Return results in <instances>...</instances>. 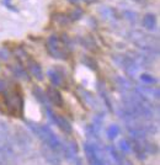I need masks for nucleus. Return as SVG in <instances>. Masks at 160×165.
<instances>
[{
  "instance_id": "nucleus-1",
  "label": "nucleus",
  "mask_w": 160,
  "mask_h": 165,
  "mask_svg": "<svg viewBox=\"0 0 160 165\" xmlns=\"http://www.w3.org/2000/svg\"><path fill=\"white\" fill-rule=\"evenodd\" d=\"M26 123L28 126V128L43 142V144H46V147H48L49 149L54 150L56 153H62L63 143L60 142L59 138L56 136V133L48 126L35 123L32 121H27Z\"/></svg>"
},
{
  "instance_id": "nucleus-2",
  "label": "nucleus",
  "mask_w": 160,
  "mask_h": 165,
  "mask_svg": "<svg viewBox=\"0 0 160 165\" xmlns=\"http://www.w3.org/2000/svg\"><path fill=\"white\" fill-rule=\"evenodd\" d=\"M131 40L134 44H137L139 48H142L147 54L153 57L154 54L158 56V38L154 36H149L143 33L142 31H133L131 33Z\"/></svg>"
},
{
  "instance_id": "nucleus-3",
  "label": "nucleus",
  "mask_w": 160,
  "mask_h": 165,
  "mask_svg": "<svg viewBox=\"0 0 160 165\" xmlns=\"http://www.w3.org/2000/svg\"><path fill=\"white\" fill-rule=\"evenodd\" d=\"M4 102L6 106L8 113L11 116H20L23 111V99L21 95V90L19 88H15L11 91L5 90L4 95Z\"/></svg>"
},
{
  "instance_id": "nucleus-4",
  "label": "nucleus",
  "mask_w": 160,
  "mask_h": 165,
  "mask_svg": "<svg viewBox=\"0 0 160 165\" xmlns=\"http://www.w3.org/2000/svg\"><path fill=\"white\" fill-rule=\"evenodd\" d=\"M47 52L56 59H67L69 57V46L65 44L58 36L52 35L46 42Z\"/></svg>"
},
{
  "instance_id": "nucleus-5",
  "label": "nucleus",
  "mask_w": 160,
  "mask_h": 165,
  "mask_svg": "<svg viewBox=\"0 0 160 165\" xmlns=\"http://www.w3.org/2000/svg\"><path fill=\"white\" fill-rule=\"evenodd\" d=\"M12 143L16 144L22 150H27L32 143L31 136L21 127H15L14 134H12Z\"/></svg>"
},
{
  "instance_id": "nucleus-6",
  "label": "nucleus",
  "mask_w": 160,
  "mask_h": 165,
  "mask_svg": "<svg viewBox=\"0 0 160 165\" xmlns=\"http://www.w3.org/2000/svg\"><path fill=\"white\" fill-rule=\"evenodd\" d=\"M46 110H47V113L49 115L51 120L57 124V126L59 127L64 133H72V131H73L72 124H70V122H69V121H68L64 116H62V115L57 113V112H53V111L49 108V106H47V107H46Z\"/></svg>"
},
{
  "instance_id": "nucleus-7",
  "label": "nucleus",
  "mask_w": 160,
  "mask_h": 165,
  "mask_svg": "<svg viewBox=\"0 0 160 165\" xmlns=\"http://www.w3.org/2000/svg\"><path fill=\"white\" fill-rule=\"evenodd\" d=\"M62 153H64V155L68 160H72L77 164H80L79 159H78V144L74 139H69L63 144Z\"/></svg>"
},
{
  "instance_id": "nucleus-8",
  "label": "nucleus",
  "mask_w": 160,
  "mask_h": 165,
  "mask_svg": "<svg viewBox=\"0 0 160 165\" xmlns=\"http://www.w3.org/2000/svg\"><path fill=\"white\" fill-rule=\"evenodd\" d=\"M136 92L148 101L158 100L160 98V90L154 86H137Z\"/></svg>"
},
{
  "instance_id": "nucleus-9",
  "label": "nucleus",
  "mask_w": 160,
  "mask_h": 165,
  "mask_svg": "<svg viewBox=\"0 0 160 165\" xmlns=\"http://www.w3.org/2000/svg\"><path fill=\"white\" fill-rule=\"evenodd\" d=\"M47 74H48V78H49V80H51L53 86H62V88H64L65 73H64V70L60 68L59 65H57L53 69H49Z\"/></svg>"
},
{
  "instance_id": "nucleus-10",
  "label": "nucleus",
  "mask_w": 160,
  "mask_h": 165,
  "mask_svg": "<svg viewBox=\"0 0 160 165\" xmlns=\"http://www.w3.org/2000/svg\"><path fill=\"white\" fill-rule=\"evenodd\" d=\"M77 91H78L79 98L82 100V102L85 103L86 106H89L92 110H98L99 108V101L96 100V98L90 91H88V90H85L82 88H78Z\"/></svg>"
},
{
  "instance_id": "nucleus-11",
  "label": "nucleus",
  "mask_w": 160,
  "mask_h": 165,
  "mask_svg": "<svg viewBox=\"0 0 160 165\" xmlns=\"http://www.w3.org/2000/svg\"><path fill=\"white\" fill-rule=\"evenodd\" d=\"M46 96H47V100L49 102H52L54 106H58L62 107L63 106V98H62V94L59 92V90L56 88V86H48L46 89Z\"/></svg>"
},
{
  "instance_id": "nucleus-12",
  "label": "nucleus",
  "mask_w": 160,
  "mask_h": 165,
  "mask_svg": "<svg viewBox=\"0 0 160 165\" xmlns=\"http://www.w3.org/2000/svg\"><path fill=\"white\" fill-rule=\"evenodd\" d=\"M27 69L30 70V73L37 79V80H43L44 79V74L42 72V68L38 63L32 58H27Z\"/></svg>"
},
{
  "instance_id": "nucleus-13",
  "label": "nucleus",
  "mask_w": 160,
  "mask_h": 165,
  "mask_svg": "<svg viewBox=\"0 0 160 165\" xmlns=\"http://www.w3.org/2000/svg\"><path fill=\"white\" fill-rule=\"evenodd\" d=\"M42 153H43L44 159H46L51 165H60L59 155H58V153H56L54 150H52V149H49L48 147L44 145V147L42 148Z\"/></svg>"
},
{
  "instance_id": "nucleus-14",
  "label": "nucleus",
  "mask_w": 160,
  "mask_h": 165,
  "mask_svg": "<svg viewBox=\"0 0 160 165\" xmlns=\"http://www.w3.org/2000/svg\"><path fill=\"white\" fill-rule=\"evenodd\" d=\"M80 43H81L86 49H89V51H91V52H98V51H99L98 43L94 40V37L90 36V35L81 36V37H80Z\"/></svg>"
},
{
  "instance_id": "nucleus-15",
  "label": "nucleus",
  "mask_w": 160,
  "mask_h": 165,
  "mask_svg": "<svg viewBox=\"0 0 160 165\" xmlns=\"http://www.w3.org/2000/svg\"><path fill=\"white\" fill-rule=\"evenodd\" d=\"M106 150H107V153H108L110 158L112 159V162H113L116 165H120L124 155L120 154V152L117 150V148H116V147H113V145H107V147H106Z\"/></svg>"
},
{
  "instance_id": "nucleus-16",
  "label": "nucleus",
  "mask_w": 160,
  "mask_h": 165,
  "mask_svg": "<svg viewBox=\"0 0 160 165\" xmlns=\"http://www.w3.org/2000/svg\"><path fill=\"white\" fill-rule=\"evenodd\" d=\"M9 68H10V70L12 72V74L15 77H18L20 79H23V80H30L28 74L26 73V70L23 69V67H21L19 64H15V65H10Z\"/></svg>"
},
{
  "instance_id": "nucleus-17",
  "label": "nucleus",
  "mask_w": 160,
  "mask_h": 165,
  "mask_svg": "<svg viewBox=\"0 0 160 165\" xmlns=\"http://www.w3.org/2000/svg\"><path fill=\"white\" fill-rule=\"evenodd\" d=\"M98 90H99L100 95L102 96V99H103V101H105V103H106V106H107L110 110H112V102H111V99H110V96H108V92H107L105 85H103L101 82H98Z\"/></svg>"
},
{
  "instance_id": "nucleus-18",
  "label": "nucleus",
  "mask_w": 160,
  "mask_h": 165,
  "mask_svg": "<svg viewBox=\"0 0 160 165\" xmlns=\"http://www.w3.org/2000/svg\"><path fill=\"white\" fill-rule=\"evenodd\" d=\"M143 26H144L147 30H154L155 26H157L155 15H153V14H147V15H144V18H143Z\"/></svg>"
},
{
  "instance_id": "nucleus-19",
  "label": "nucleus",
  "mask_w": 160,
  "mask_h": 165,
  "mask_svg": "<svg viewBox=\"0 0 160 165\" xmlns=\"http://www.w3.org/2000/svg\"><path fill=\"white\" fill-rule=\"evenodd\" d=\"M115 82H116V85L120 88L121 90H123V92L132 90V85H131V82H128L126 78H123V77L116 75V78H115Z\"/></svg>"
},
{
  "instance_id": "nucleus-20",
  "label": "nucleus",
  "mask_w": 160,
  "mask_h": 165,
  "mask_svg": "<svg viewBox=\"0 0 160 165\" xmlns=\"http://www.w3.org/2000/svg\"><path fill=\"white\" fill-rule=\"evenodd\" d=\"M32 94L35 95V98L40 101L41 103H43L44 105V107H47L48 106V100H47V96H46V92L38 88V86H35L33 89H32Z\"/></svg>"
},
{
  "instance_id": "nucleus-21",
  "label": "nucleus",
  "mask_w": 160,
  "mask_h": 165,
  "mask_svg": "<svg viewBox=\"0 0 160 165\" xmlns=\"http://www.w3.org/2000/svg\"><path fill=\"white\" fill-rule=\"evenodd\" d=\"M81 62L84 65H86L88 68H90L91 70H99V64L98 62L95 61V58L94 57H90V56H82V58H81Z\"/></svg>"
},
{
  "instance_id": "nucleus-22",
  "label": "nucleus",
  "mask_w": 160,
  "mask_h": 165,
  "mask_svg": "<svg viewBox=\"0 0 160 165\" xmlns=\"http://www.w3.org/2000/svg\"><path fill=\"white\" fill-rule=\"evenodd\" d=\"M82 15H84V10L79 8V6H77V8H74V9H72L69 12H68V19L70 21H77L81 19L82 18Z\"/></svg>"
},
{
  "instance_id": "nucleus-23",
  "label": "nucleus",
  "mask_w": 160,
  "mask_h": 165,
  "mask_svg": "<svg viewBox=\"0 0 160 165\" xmlns=\"http://www.w3.org/2000/svg\"><path fill=\"white\" fill-rule=\"evenodd\" d=\"M118 133H120V127L117 124H111L106 131V134H107L108 139H115L118 136Z\"/></svg>"
},
{
  "instance_id": "nucleus-24",
  "label": "nucleus",
  "mask_w": 160,
  "mask_h": 165,
  "mask_svg": "<svg viewBox=\"0 0 160 165\" xmlns=\"http://www.w3.org/2000/svg\"><path fill=\"white\" fill-rule=\"evenodd\" d=\"M53 20L56 21V22H58L59 25H68L70 20L68 19V16L65 15V14H62V12H57V14H54L53 15Z\"/></svg>"
},
{
  "instance_id": "nucleus-25",
  "label": "nucleus",
  "mask_w": 160,
  "mask_h": 165,
  "mask_svg": "<svg viewBox=\"0 0 160 165\" xmlns=\"http://www.w3.org/2000/svg\"><path fill=\"white\" fill-rule=\"evenodd\" d=\"M118 147L122 150V153H128V152L132 150V145H131V143L127 139H121L120 142H118Z\"/></svg>"
},
{
  "instance_id": "nucleus-26",
  "label": "nucleus",
  "mask_w": 160,
  "mask_h": 165,
  "mask_svg": "<svg viewBox=\"0 0 160 165\" xmlns=\"http://www.w3.org/2000/svg\"><path fill=\"white\" fill-rule=\"evenodd\" d=\"M123 18H124L126 20L129 21L131 23H136V21H137V14L133 12V11L126 10V11H123Z\"/></svg>"
},
{
  "instance_id": "nucleus-27",
  "label": "nucleus",
  "mask_w": 160,
  "mask_h": 165,
  "mask_svg": "<svg viewBox=\"0 0 160 165\" xmlns=\"http://www.w3.org/2000/svg\"><path fill=\"white\" fill-rule=\"evenodd\" d=\"M140 80L144 82V84H155L157 82V79L153 75L147 74V73H144V74L140 75Z\"/></svg>"
},
{
  "instance_id": "nucleus-28",
  "label": "nucleus",
  "mask_w": 160,
  "mask_h": 165,
  "mask_svg": "<svg viewBox=\"0 0 160 165\" xmlns=\"http://www.w3.org/2000/svg\"><path fill=\"white\" fill-rule=\"evenodd\" d=\"M9 52L5 49V48H1L0 49V59H2V61H8L9 59Z\"/></svg>"
},
{
  "instance_id": "nucleus-29",
  "label": "nucleus",
  "mask_w": 160,
  "mask_h": 165,
  "mask_svg": "<svg viewBox=\"0 0 160 165\" xmlns=\"http://www.w3.org/2000/svg\"><path fill=\"white\" fill-rule=\"evenodd\" d=\"M120 165H133V164H132V162H131V160H128L126 157H123V159H122V162H121Z\"/></svg>"
},
{
  "instance_id": "nucleus-30",
  "label": "nucleus",
  "mask_w": 160,
  "mask_h": 165,
  "mask_svg": "<svg viewBox=\"0 0 160 165\" xmlns=\"http://www.w3.org/2000/svg\"><path fill=\"white\" fill-rule=\"evenodd\" d=\"M5 90H6V82L0 79V91H5Z\"/></svg>"
},
{
  "instance_id": "nucleus-31",
  "label": "nucleus",
  "mask_w": 160,
  "mask_h": 165,
  "mask_svg": "<svg viewBox=\"0 0 160 165\" xmlns=\"http://www.w3.org/2000/svg\"><path fill=\"white\" fill-rule=\"evenodd\" d=\"M10 1H11V0H4V2H5V5H8V6L10 8V9H12V10H15V8L10 5Z\"/></svg>"
},
{
  "instance_id": "nucleus-32",
  "label": "nucleus",
  "mask_w": 160,
  "mask_h": 165,
  "mask_svg": "<svg viewBox=\"0 0 160 165\" xmlns=\"http://www.w3.org/2000/svg\"><path fill=\"white\" fill-rule=\"evenodd\" d=\"M86 4H94V2H96L98 0H84Z\"/></svg>"
},
{
  "instance_id": "nucleus-33",
  "label": "nucleus",
  "mask_w": 160,
  "mask_h": 165,
  "mask_svg": "<svg viewBox=\"0 0 160 165\" xmlns=\"http://www.w3.org/2000/svg\"><path fill=\"white\" fill-rule=\"evenodd\" d=\"M68 1H69L70 4H78L80 0H68Z\"/></svg>"
},
{
  "instance_id": "nucleus-34",
  "label": "nucleus",
  "mask_w": 160,
  "mask_h": 165,
  "mask_svg": "<svg viewBox=\"0 0 160 165\" xmlns=\"http://www.w3.org/2000/svg\"><path fill=\"white\" fill-rule=\"evenodd\" d=\"M134 1H137V2H140V4H142V2H145L147 0H134Z\"/></svg>"
}]
</instances>
